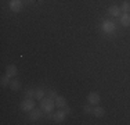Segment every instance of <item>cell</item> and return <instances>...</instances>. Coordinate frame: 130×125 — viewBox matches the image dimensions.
<instances>
[{
    "instance_id": "obj_4",
    "label": "cell",
    "mask_w": 130,
    "mask_h": 125,
    "mask_svg": "<svg viewBox=\"0 0 130 125\" xmlns=\"http://www.w3.org/2000/svg\"><path fill=\"white\" fill-rule=\"evenodd\" d=\"M67 111L64 110V108H61L60 111H55L54 114H53V121H54L55 124H60V122H62V121L65 120V117H67Z\"/></svg>"
},
{
    "instance_id": "obj_15",
    "label": "cell",
    "mask_w": 130,
    "mask_h": 125,
    "mask_svg": "<svg viewBox=\"0 0 130 125\" xmlns=\"http://www.w3.org/2000/svg\"><path fill=\"white\" fill-rule=\"evenodd\" d=\"M120 10H122V12H130V3L123 2L122 6H120Z\"/></svg>"
},
{
    "instance_id": "obj_1",
    "label": "cell",
    "mask_w": 130,
    "mask_h": 125,
    "mask_svg": "<svg viewBox=\"0 0 130 125\" xmlns=\"http://www.w3.org/2000/svg\"><path fill=\"white\" fill-rule=\"evenodd\" d=\"M55 107V102L50 97H43L42 100H40V108H42L43 111L46 112V114H48V112H51L53 110H54Z\"/></svg>"
},
{
    "instance_id": "obj_2",
    "label": "cell",
    "mask_w": 130,
    "mask_h": 125,
    "mask_svg": "<svg viewBox=\"0 0 130 125\" xmlns=\"http://www.w3.org/2000/svg\"><path fill=\"white\" fill-rule=\"evenodd\" d=\"M101 29H103L105 33H112V32H115L116 25H115V22H113V21L105 20V21H103V24H101Z\"/></svg>"
},
{
    "instance_id": "obj_11",
    "label": "cell",
    "mask_w": 130,
    "mask_h": 125,
    "mask_svg": "<svg viewBox=\"0 0 130 125\" xmlns=\"http://www.w3.org/2000/svg\"><path fill=\"white\" fill-rule=\"evenodd\" d=\"M54 102H55V107H58V108H64L65 106H67V100H65V97H62V96H57Z\"/></svg>"
},
{
    "instance_id": "obj_14",
    "label": "cell",
    "mask_w": 130,
    "mask_h": 125,
    "mask_svg": "<svg viewBox=\"0 0 130 125\" xmlns=\"http://www.w3.org/2000/svg\"><path fill=\"white\" fill-rule=\"evenodd\" d=\"M10 88H11V90H18V89H20V88H21V82H20V81H11V82H10Z\"/></svg>"
},
{
    "instance_id": "obj_13",
    "label": "cell",
    "mask_w": 130,
    "mask_h": 125,
    "mask_svg": "<svg viewBox=\"0 0 130 125\" xmlns=\"http://www.w3.org/2000/svg\"><path fill=\"white\" fill-rule=\"evenodd\" d=\"M43 97H46V93L43 89H36L35 90V99L36 100H42Z\"/></svg>"
},
{
    "instance_id": "obj_17",
    "label": "cell",
    "mask_w": 130,
    "mask_h": 125,
    "mask_svg": "<svg viewBox=\"0 0 130 125\" xmlns=\"http://www.w3.org/2000/svg\"><path fill=\"white\" fill-rule=\"evenodd\" d=\"M46 96L47 97H50V99H53V100H55V97H57V92L55 90H47V93H46Z\"/></svg>"
},
{
    "instance_id": "obj_18",
    "label": "cell",
    "mask_w": 130,
    "mask_h": 125,
    "mask_svg": "<svg viewBox=\"0 0 130 125\" xmlns=\"http://www.w3.org/2000/svg\"><path fill=\"white\" fill-rule=\"evenodd\" d=\"M83 111H85V114H93V107L91 104H87L83 107Z\"/></svg>"
},
{
    "instance_id": "obj_16",
    "label": "cell",
    "mask_w": 130,
    "mask_h": 125,
    "mask_svg": "<svg viewBox=\"0 0 130 125\" xmlns=\"http://www.w3.org/2000/svg\"><path fill=\"white\" fill-rule=\"evenodd\" d=\"M0 83H2V86H7L10 83V77L8 75H3L2 79H0Z\"/></svg>"
},
{
    "instance_id": "obj_12",
    "label": "cell",
    "mask_w": 130,
    "mask_h": 125,
    "mask_svg": "<svg viewBox=\"0 0 130 125\" xmlns=\"http://www.w3.org/2000/svg\"><path fill=\"white\" fill-rule=\"evenodd\" d=\"M104 114H105V110H104L103 107H98V106H95V107L93 108V115H94V117L101 118V117H104Z\"/></svg>"
},
{
    "instance_id": "obj_9",
    "label": "cell",
    "mask_w": 130,
    "mask_h": 125,
    "mask_svg": "<svg viewBox=\"0 0 130 125\" xmlns=\"http://www.w3.org/2000/svg\"><path fill=\"white\" fill-rule=\"evenodd\" d=\"M108 14L109 15H112V17H119L120 14H122V10H120V7L119 6H111L109 8H108Z\"/></svg>"
},
{
    "instance_id": "obj_6",
    "label": "cell",
    "mask_w": 130,
    "mask_h": 125,
    "mask_svg": "<svg viewBox=\"0 0 130 125\" xmlns=\"http://www.w3.org/2000/svg\"><path fill=\"white\" fill-rule=\"evenodd\" d=\"M87 102H89V104H91V106H97L98 103H100V95H98L97 92H90L87 95Z\"/></svg>"
},
{
    "instance_id": "obj_10",
    "label": "cell",
    "mask_w": 130,
    "mask_h": 125,
    "mask_svg": "<svg viewBox=\"0 0 130 125\" xmlns=\"http://www.w3.org/2000/svg\"><path fill=\"white\" fill-rule=\"evenodd\" d=\"M17 74H18V70H17V67H15L14 64H10V65H7V67H6V75H8L10 78L15 77Z\"/></svg>"
},
{
    "instance_id": "obj_19",
    "label": "cell",
    "mask_w": 130,
    "mask_h": 125,
    "mask_svg": "<svg viewBox=\"0 0 130 125\" xmlns=\"http://www.w3.org/2000/svg\"><path fill=\"white\" fill-rule=\"evenodd\" d=\"M25 96H26V97H29V99H33V97H35V90H32V89H30V90H26Z\"/></svg>"
},
{
    "instance_id": "obj_5",
    "label": "cell",
    "mask_w": 130,
    "mask_h": 125,
    "mask_svg": "<svg viewBox=\"0 0 130 125\" xmlns=\"http://www.w3.org/2000/svg\"><path fill=\"white\" fill-rule=\"evenodd\" d=\"M8 7H10L11 11L20 12L22 10V2H21V0H11V2L8 3Z\"/></svg>"
},
{
    "instance_id": "obj_3",
    "label": "cell",
    "mask_w": 130,
    "mask_h": 125,
    "mask_svg": "<svg viewBox=\"0 0 130 125\" xmlns=\"http://www.w3.org/2000/svg\"><path fill=\"white\" fill-rule=\"evenodd\" d=\"M20 107H21V110H22V111H32L33 108H35V102H33L32 99L26 97V99L20 104Z\"/></svg>"
},
{
    "instance_id": "obj_8",
    "label": "cell",
    "mask_w": 130,
    "mask_h": 125,
    "mask_svg": "<svg viewBox=\"0 0 130 125\" xmlns=\"http://www.w3.org/2000/svg\"><path fill=\"white\" fill-rule=\"evenodd\" d=\"M120 25L122 27H130V12H122L120 14Z\"/></svg>"
},
{
    "instance_id": "obj_7",
    "label": "cell",
    "mask_w": 130,
    "mask_h": 125,
    "mask_svg": "<svg viewBox=\"0 0 130 125\" xmlns=\"http://www.w3.org/2000/svg\"><path fill=\"white\" fill-rule=\"evenodd\" d=\"M43 111L42 108H40V110H36V108H33L32 111H29V118L32 121H38V120H40V118L43 117Z\"/></svg>"
}]
</instances>
